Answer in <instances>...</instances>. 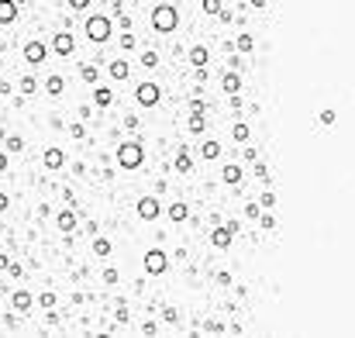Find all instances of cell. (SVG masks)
Returning a JSON list of instances; mask_svg holds the SVG:
<instances>
[{
	"label": "cell",
	"instance_id": "obj_34",
	"mask_svg": "<svg viewBox=\"0 0 355 338\" xmlns=\"http://www.w3.org/2000/svg\"><path fill=\"white\" fill-rule=\"evenodd\" d=\"M121 45L124 49H135V35H121Z\"/></svg>",
	"mask_w": 355,
	"mask_h": 338
},
{
	"label": "cell",
	"instance_id": "obj_26",
	"mask_svg": "<svg viewBox=\"0 0 355 338\" xmlns=\"http://www.w3.org/2000/svg\"><path fill=\"white\" fill-rule=\"evenodd\" d=\"M190 132H204V118H200V114L190 118Z\"/></svg>",
	"mask_w": 355,
	"mask_h": 338
},
{
	"label": "cell",
	"instance_id": "obj_35",
	"mask_svg": "<svg viewBox=\"0 0 355 338\" xmlns=\"http://www.w3.org/2000/svg\"><path fill=\"white\" fill-rule=\"evenodd\" d=\"M262 228H276V217L273 214H262Z\"/></svg>",
	"mask_w": 355,
	"mask_h": 338
},
{
	"label": "cell",
	"instance_id": "obj_18",
	"mask_svg": "<svg viewBox=\"0 0 355 338\" xmlns=\"http://www.w3.org/2000/svg\"><path fill=\"white\" fill-rule=\"evenodd\" d=\"M241 180V169L238 166H224V183H238Z\"/></svg>",
	"mask_w": 355,
	"mask_h": 338
},
{
	"label": "cell",
	"instance_id": "obj_25",
	"mask_svg": "<svg viewBox=\"0 0 355 338\" xmlns=\"http://www.w3.org/2000/svg\"><path fill=\"white\" fill-rule=\"evenodd\" d=\"M35 86H38V83H35L31 76H24V79H21V90H24V93H35Z\"/></svg>",
	"mask_w": 355,
	"mask_h": 338
},
{
	"label": "cell",
	"instance_id": "obj_16",
	"mask_svg": "<svg viewBox=\"0 0 355 338\" xmlns=\"http://www.w3.org/2000/svg\"><path fill=\"white\" fill-rule=\"evenodd\" d=\"M200 152H204V159H217V155H221V145H217V141H204Z\"/></svg>",
	"mask_w": 355,
	"mask_h": 338
},
{
	"label": "cell",
	"instance_id": "obj_23",
	"mask_svg": "<svg viewBox=\"0 0 355 338\" xmlns=\"http://www.w3.org/2000/svg\"><path fill=\"white\" fill-rule=\"evenodd\" d=\"M28 304H31V297H28L24 290H21V293H14V307H28Z\"/></svg>",
	"mask_w": 355,
	"mask_h": 338
},
{
	"label": "cell",
	"instance_id": "obj_32",
	"mask_svg": "<svg viewBox=\"0 0 355 338\" xmlns=\"http://www.w3.org/2000/svg\"><path fill=\"white\" fill-rule=\"evenodd\" d=\"M176 169H179V173H186V169H190V159H186V155H179V159H176Z\"/></svg>",
	"mask_w": 355,
	"mask_h": 338
},
{
	"label": "cell",
	"instance_id": "obj_8",
	"mask_svg": "<svg viewBox=\"0 0 355 338\" xmlns=\"http://www.w3.org/2000/svg\"><path fill=\"white\" fill-rule=\"evenodd\" d=\"M24 59H28V63H42V59H45V45H42V42H28V45H24Z\"/></svg>",
	"mask_w": 355,
	"mask_h": 338
},
{
	"label": "cell",
	"instance_id": "obj_12",
	"mask_svg": "<svg viewBox=\"0 0 355 338\" xmlns=\"http://www.w3.org/2000/svg\"><path fill=\"white\" fill-rule=\"evenodd\" d=\"M190 63L197 69H204V63H207V49L204 45H197V49H190Z\"/></svg>",
	"mask_w": 355,
	"mask_h": 338
},
{
	"label": "cell",
	"instance_id": "obj_27",
	"mask_svg": "<svg viewBox=\"0 0 355 338\" xmlns=\"http://www.w3.org/2000/svg\"><path fill=\"white\" fill-rule=\"evenodd\" d=\"M235 138L245 141V138H248V125H235Z\"/></svg>",
	"mask_w": 355,
	"mask_h": 338
},
{
	"label": "cell",
	"instance_id": "obj_17",
	"mask_svg": "<svg viewBox=\"0 0 355 338\" xmlns=\"http://www.w3.org/2000/svg\"><path fill=\"white\" fill-rule=\"evenodd\" d=\"M62 86H66V79H62V76H49V93H56V97H59V93H62Z\"/></svg>",
	"mask_w": 355,
	"mask_h": 338
},
{
	"label": "cell",
	"instance_id": "obj_10",
	"mask_svg": "<svg viewBox=\"0 0 355 338\" xmlns=\"http://www.w3.org/2000/svg\"><path fill=\"white\" fill-rule=\"evenodd\" d=\"M231 235H235L231 228H217L211 238H214V245H217V249H228V245H231Z\"/></svg>",
	"mask_w": 355,
	"mask_h": 338
},
{
	"label": "cell",
	"instance_id": "obj_5",
	"mask_svg": "<svg viewBox=\"0 0 355 338\" xmlns=\"http://www.w3.org/2000/svg\"><path fill=\"white\" fill-rule=\"evenodd\" d=\"M166 263H169V259H166V252H159V249H152V252L145 256V270L148 272H162Z\"/></svg>",
	"mask_w": 355,
	"mask_h": 338
},
{
	"label": "cell",
	"instance_id": "obj_29",
	"mask_svg": "<svg viewBox=\"0 0 355 338\" xmlns=\"http://www.w3.org/2000/svg\"><path fill=\"white\" fill-rule=\"evenodd\" d=\"M21 145H24V141H21V138H17V135H10V138H7V148H10V152H17Z\"/></svg>",
	"mask_w": 355,
	"mask_h": 338
},
{
	"label": "cell",
	"instance_id": "obj_19",
	"mask_svg": "<svg viewBox=\"0 0 355 338\" xmlns=\"http://www.w3.org/2000/svg\"><path fill=\"white\" fill-rule=\"evenodd\" d=\"M186 214H190V210H186V203H173V207H169V217H173V221H183Z\"/></svg>",
	"mask_w": 355,
	"mask_h": 338
},
{
	"label": "cell",
	"instance_id": "obj_6",
	"mask_svg": "<svg viewBox=\"0 0 355 338\" xmlns=\"http://www.w3.org/2000/svg\"><path fill=\"white\" fill-rule=\"evenodd\" d=\"M155 214H159V201H155V197H142V201H138V217L152 221Z\"/></svg>",
	"mask_w": 355,
	"mask_h": 338
},
{
	"label": "cell",
	"instance_id": "obj_24",
	"mask_svg": "<svg viewBox=\"0 0 355 338\" xmlns=\"http://www.w3.org/2000/svg\"><path fill=\"white\" fill-rule=\"evenodd\" d=\"M83 79L86 83H97V66H83Z\"/></svg>",
	"mask_w": 355,
	"mask_h": 338
},
{
	"label": "cell",
	"instance_id": "obj_38",
	"mask_svg": "<svg viewBox=\"0 0 355 338\" xmlns=\"http://www.w3.org/2000/svg\"><path fill=\"white\" fill-rule=\"evenodd\" d=\"M3 169H7V155H0V173H3Z\"/></svg>",
	"mask_w": 355,
	"mask_h": 338
},
{
	"label": "cell",
	"instance_id": "obj_22",
	"mask_svg": "<svg viewBox=\"0 0 355 338\" xmlns=\"http://www.w3.org/2000/svg\"><path fill=\"white\" fill-rule=\"evenodd\" d=\"M235 45H238L241 52H248V49H252V35H248V31H245V35H238V42H235Z\"/></svg>",
	"mask_w": 355,
	"mask_h": 338
},
{
	"label": "cell",
	"instance_id": "obj_15",
	"mask_svg": "<svg viewBox=\"0 0 355 338\" xmlns=\"http://www.w3.org/2000/svg\"><path fill=\"white\" fill-rule=\"evenodd\" d=\"M224 90H228V93H231V97H235V93H238V90H241V79H238V76H235V72H228V76H224Z\"/></svg>",
	"mask_w": 355,
	"mask_h": 338
},
{
	"label": "cell",
	"instance_id": "obj_28",
	"mask_svg": "<svg viewBox=\"0 0 355 338\" xmlns=\"http://www.w3.org/2000/svg\"><path fill=\"white\" fill-rule=\"evenodd\" d=\"M245 214H248V217H259V214H262V203H248Z\"/></svg>",
	"mask_w": 355,
	"mask_h": 338
},
{
	"label": "cell",
	"instance_id": "obj_14",
	"mask_svg": "<svg viewBox=\"0 0 355 338\" xmlns=\"http://www.w3.org/2000/svg\"><path fill=\"white\" fill-rule=\"evenodd\" d=\"M111 76H114V79H124V76H128V63H124V59H114V63H111Z\"/></svg>",
	"mask_w": 355,
	"mask_h": 338
},
{
	"label": "cell",
	"instance_id": "obj_4",
	"mask_svg": "<svg viewBox=\"0 0 355 338\" xmlns=\"http://www.w3.org/2000/svg\"><path fill=\"white\" fill-rule=\"evenodd\" d=\"M135 97H138V104H142V107H152V104H159V83H142Z\"/></svg>",
	"mask_w": 355,
	"mask_h": 338
},
{
	"label": "cell",
	"instance_id": "obj_1",
	"mask_svg": "<svg viewBox=\"0 0 355 338\" xmlns=\"http://www.w3.org/2000/svg\"><path fill=\"white\" fill-rule=\"evenodd\" d=\"M152 24H155V31H173L176 28V10L169 3H159L152 10Z\"/></svg>",
	"mask_w": 355,
	"mask_h": 338
},
{
	"label": "cell",
	"instance_id": "obj_2",
	"mask_svg": "<svg viewBox=\"0 0 355 338\" xmlns=\"http://www.w3.org/2000/svg\"><path fill=\"white\" fill-rule=\"evenodd\" d=\"M118 162H121L124 169L142 166V145H138V141H124V145L118 148Z\"/></svg>",
	"mask_w": 355,
	"mask_h": 338
},
{
	"label": "cell",
	"instance_id": "obj_3",
	"mask_svg": "<svg viewBox=\"0 0 355 338\" xmlns=\"http://www.w3.org/2000/svg\"><path fill=\"white\" fill-rule=\"evenodd\" d=\"M86 35H90L93 42H107V38H111V21H107L104 14L90 17V21H86Z\"/></svg>",
	"mask_w": 355,
	"mask_h": 338
},
{
	"label": "cell",
	"instance_id": "obj_37",
	"mask_svg": "<svg viewBox=\"0 0 355 338\" xmlns=\"http://www.w3.org/2000/svg\"><path fill=\"white\" fill-rule=\"evenodd\" d=\"M0 270H10V259L7 256H0Z\"/></svg>",
	"mask_w": 355,
	"mask_h": 338
},
{
	"label": "cell",
	"instance_id": "obj_30",
	"mask_svg": "<svg viewBox=\"0 0 355 338\" xmlns=\"http://www.w3.org/2000/svg\"><path fill=\"white\" fill-rule=\"evenodd\" d=\"M204 10H207V14H217V10H221V3H217V0H204Z\"/></svg>",
	"mask_w": 355,
	"mask_h": 338
},
{
	"label": "cell",
	"instance_id": "obj_9",
	"mask_svg": "<svg viewBox=\"0 0 355 338\" xmlns=\"http://www.w3.org/2000/svg\"><path fill=\"white\" fill-rule=\"evenodd\" d=\"M17 17V3L14 0H0V21L7 24V21H14Z\"/></svg>",
	"mask_w": 355,
	"mask_h": 338
},
{
	"label": "cell",
	"instance_id": "obj_11",
	"mask_svg": "<svg viewBox=\"0 0 355 338\" xmlns=\"http://www.w3.org/2000/svg\"><path fill=\"white\" fill-rule=\"evenodd\" d=\"M62 162H66V155H62L59 148H49V152H45V166H49V169H59Z\"/></svg>",
	"mask_w": 355,
	"mask_h": 338
},
{
	"label": "cell",
	"instance_id": "obj_21",
	"mask_svg": "<svg viewBox=\"0 0 355 338\" xmlns=\"http://www.w3.org/2000/svg\"><path fill=\"white\" fill-rule=\"evenodd\" d=\"M59 228H62V231H72V228H76L72 214H59Z\"/></svg>",
	"mask_w": 355,
	"mask_h": 338
},
{
	"label": "cell",
	"instance_id": "obj_13",
	"mask_svg": "<svg viewBox=\"0 0 355 338\" xmlns=\"http://www.w3.org/2000/svg\"><path fill=\"white\" fill-rule=\"evenodd\" d=\"M111 97H114V93H111V86H97V90H93V100H97L100 107H107V104H111Z\"/></svg>",
	"mask_w": 355,
	"mask_h": 338
},
{
	"label": "cell",
	"instance_id": "obj_31",
	"mask_svg": "<svg viewBox=\"0 0 355 338\" xmlns=\"http://www.w3.org/2000/svg\"><path fill=\"white\" fill-rule=\"evenodd\" d=\"M321 125H335V111H321Z\"/></svg>",
	"mask_w": 355,
	"mask_h": 338
},
{
	"label": "cell",
	"instance_id": "obj_33",
	"mask_svg": "<svg viewBox=\"0 0 355 338\" xmlns=\"http://www.w3.org/2000/svg\"><path fill=\"white\" fill-rule=\"evenodd\" d=\"M142 63H145V66H155V63H159V56H155V52H145Z\"/></svg>",
	"mask_w": 355,
	"mask_h": 338
},
{
	"label": "cell",
	"instance_id": "obj_20",
	"mask_svg": "<svg viewBox=\"0 0 355 338\" xmlns=\"http://www.w3.org/2000/svg\"><path fill=\"white\" fill-rule=\"evenodd\" d=\"M93 252H97V256H111V242H107V238H97Z\"/></svg>",
	"mask_w": 355,
	"mask_h": 338
},
{
	"label": "cell",
	"instance_id": "obj_7",
	"mask_svg": "<svg viewBox=\"0 0 355 338\" xmlns=\"http://www.w3.org/2000/svg\"><path fill=\"white\" fill-rule=\"evenodd\" d=\"M52 49H56L59 56H69V52H72V35H69V31H59L56 42H52Z\"/></svg>",
	"mask_w": 355,
	"mask_h": 338
},
{
	"label": "cell",
	"instance_id": "obj_36",
	"mask_svg": "<svg viewBox=\"0 0 355 338\" xmlns=\"http://www.w3.org/2000/svg\"><path fill=\"white\" fill-rule=\"evenodd\" d=\"M276 203V194H262V207H273Z\"/></svg>",
	"mask_w": 355,
	"mask_h": 338
}]
</instances>
